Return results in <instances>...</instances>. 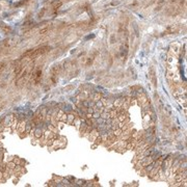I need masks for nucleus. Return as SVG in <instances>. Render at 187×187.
<instances>
[{
	"mask_svg": "<svg viewBox=\"0 0 187 187\" xmlns=\"http://www.w3.org/2000/svg\"><path fill=\"white\" fill-rule=\"evenodd\" d=\"M75 119V115H73V114H69V115H67V123L68 124H73Z\"/></svg>",
	"mask_w": 187,
	"mask_h": 187,
	"instance_id": "obj_1",
	"label": "nucleus"
},
{
	"mask_svg": "<svg viewBox=\"0 0 187 187\" xmlns=\"http://www.w3.org/2000/svg\"><path fill=\"white\" fill-rule=\"evenodd\" d=\"M48 30H49V28H44V29H41V30H40V33H41V34H45V33H46V32L48 31Z\"/></svg>",
	"mask_w": 187,
	"mask_h": 187,
	"instance_id": "obj_2",
	"label": "nucleus"
}]
</instances>
